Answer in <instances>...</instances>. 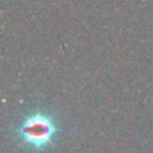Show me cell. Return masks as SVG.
<instances>
[{
	"label": "cell",
	"mask_w": 153,
	"mask_h": 153,
	"mask_svg": "<svg viewBox=\"0 0 153 153\" xmlns=\"http://www.w3.org/2000/svg\"><path fill=\"white\" fill-rule=\"evenodd\" d=\"M56 134H58V124L53 116L45 111H34L27 116L16 129V137L23 146L32 151H45L51 146Z\"/></svg>",
	"instance_id": "6da1fadb"
}]
</instances>
